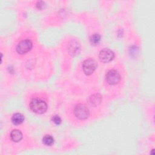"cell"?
I'll return each instance as SVG.
<instances>
[{
	"instance_id": "cell-1",
	"label": "cell",
	"mask_w": 155,
	"mask_h": 155,
	"mask_svg": "<svg viewBox=\"0 0 155 155\" xmlns=\"http://www.w3.org/2000/svg\"><path fill=\"white\" fill-rule=\"evenodd\" d=\"M30 108L32 111L37 114H42L47 111V105L46 102L41 99L33 98L30 103Z\"/></svg>"
},
{
	"instance_id": "cell-2",
	"label": "cell",
	"mask_w": 155,
	"mask_h": 155,
	"mask_svg": "<svg viewBox=\"0 0 155 155\" xmlns=\"http://www.w3.org/2000/svg\"><path fill=\"white\" fill-rule=\"evenodd\" d=\"M74 113L76 117L79 119H85L89 116V110L83 104H78L74 110Z\"/></svg>"
},
{
	"instance_id": "cell-3",
	"label": "cell",
	"mask_w": 155,
	"mask_h": 155,
	"mask_svg": "<svg viewBox=\"0 0 155 155\" xmlns=\"http://www.w3.org/2000/svg\"><path fill=\"white\" fill-rule=\"evenodd\" d=\"M97 66V64L94 59L91 58L87 59L82 64L83 71L87 75H90L94 71Z\"/></svg>"
},
{
	"instance_id": "cell-4",
	"label": "cell",
	"mask_w": 155,
	"mask_h": 155,
	"mask_svg": "<svg viewBox=\"0 0 155 155\" xmlns=\"http://www.w3.org/2000/svg\"><path fill=\"white\" fill-rule=\"evenodd\" d=\"M32 48V42L28 39L20 41L16 46V51L19 54H25L28 52Z\"/></svg>"
},
{
	"instance_id": "cell-5",
	"label": "cell",
	"mask_w": 155,
	"mask_h": 155,
	"mask_svg": "<svg viewBox=\"0 0 155 155\" xmlns=\"http://www.w3.org/2000/svg\"><path fill=\"white\" fill-rule=\"evenodd\" d=\"M120 78V74L116 70H110L106 74V80L110 85H115L117 84Z\"/></svg>"
},
{
	"instance_id": "cell-6",
	"label": "cell",
	"mask_w": 155,
	"mask_h": 155,
	"mask_svg": "<svg viewBox=\"0 0 155 155\" xmlns=\"http://www.w3.org/2000/svg\"><path fill=\"white\" fill-rule=\"evenodd\" d=\"M114 57V53L109 48L102 49L99 54V58L101 61L103 62H109L111 61Z\"/></svg>"
},
{
	"instance_id": "cell-7",
	"label": "cell",
	"mask_w": 155,
	"mask_h": 155,
	"mask_svg": "<svg viewBox=\"0 0 155 155\" xmlns=\"http://www.w3.org/2000/svg\"><path fill=\"white\" fill-rule=\"evenodd\" d=\"M11 139L15 142L20 141L22 138V134L21 131L18 130H13L10 133Z\"/></svg>"
},
{
	"instance_id": "cell-8",
	"label": "cell",
	"mask_w": 155,
	"mask_h": 155,
	"mask_svg": "<svg viewBox=\"0 0 155 155\" xmlns=\"http://www.w3.org/2000/svg\"><path fill=\"white\" fill-rule=\"evenodd\" d=\"M24 120V115L19 113H15V114L13 115V116L12 117V123L14 125H16L22 124Z\"/></svg>"
},
{
	"instance_id": "cell-9",
	"label": "cell",
	"mask_w": 155,
	"mask_h": 155,
	"mask_svg": "<svg viewBox=\"0 0 155 155\" xmlns=\"http://www.w3.org/2000/svg\"><path fill=\"white\" fill-rule=\"evenodd\" d=\"M101 96L99 94H95L91 96L89 98V103L90 105L96 106L98 104H100L101 101Z\"/></svg>"
},
{
	"instance_id": "cell-10",
	"label": "cell",
	"mask_w": 155,
	"mask_h": 155,
	"mask_svg": "<svg viewBox=\"0 0 155 155\" xmlns=\"http://www.w3.org/2000/svg\"><path fill=\"white\" fill-rule=\"evenodd\" d=\"M79 50V46L77 42H74V41H73L72 43L70 44L68 50L70 54H77V52L78 53Z\"/></svg>"
},
{
	"instance_id": "cell-11",
	"label": "cell",
	"mask_w": 155,
	"mask_h": 155,
	"mask_svg": "<svg viewBox=\"0 0 155 155\" xmlns=\"http://www.w3.org/2000/svg\"><path fill=\"white\" fill-rule=\"evenodd\" d=\"M100 40H101V36L97 33L93 34L90 38V42L93 45H96L98 44L99 42H100Z\"/></svg>"
},
{
	"instance_id": "cell-12",
	"label": "cell",
	"mask_w": 155,
	"mask_h": 155,
	"mask_svg": "<svg viewBox=\"0 0 155 155\" xmlns=\"http://www.w3.org/2000/svg\"><path fill=\"white\" fill-rule=\"evenodd\" d=\"M43 143L47 146H50L54 143V139L51 136L46 135L42 139Z\"/></svg>"
},
{
	"instance_id": "cell-13",
	"label": "cell",
	"mask_w": 155,
	"mask_h": 155,
	"mask_svg": "<svg viewBox=\"0 0 155 155\" xmlns=\"http://www.w3.org/2000/svg\"><path fill=\"white\" fill-rule=\"evenodd\" d=\"M52 120L53 122L56 124V125H59L61 123V117L58 116V115H55L54 116H53L52 117Z\"/></svg>"
},
{
	"instance_id": "cell-14",
	"label": "cell",
	"mask_w": 155,
	"mask_h": 155,
	"mask_svg": "<svg viewBox=\"0 0 155 155\" xmlns=\"http://www.w3.org/2000/svg\"><path fill=\"white\" fill-rule=\"evenodd\" d=\"M45 6V4L44 1H38L36 4V7L38 9H42L44 8V7Z\"/></svg>"
}]
</instances>
